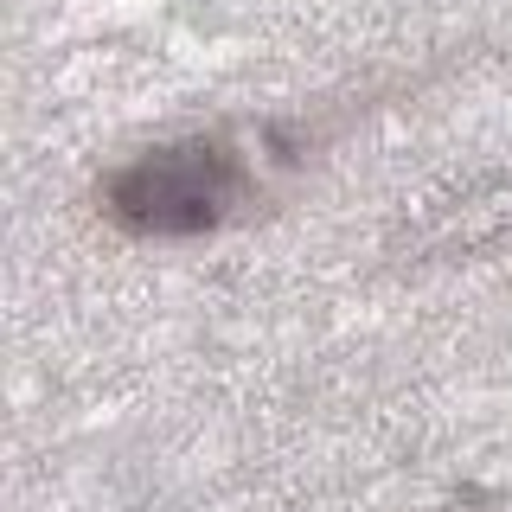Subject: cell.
<instances>
[{"instance_id":"1","label":"cell","mask_w":512,"mask_h":512,"mask_svg":"<svg viewBox=\"0 0 512 512\" xmlns=\"http://www.w3.org/2000/svg\"><path fill=\"white\" fill-rule=\"evenodd\" d=\"M244 199V160L224 141H173L128 160L103 186V212L135 237H205Z\"/></svg>"}]
</instances>
